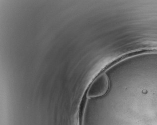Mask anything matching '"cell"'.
<instances>
[{
	"label": "cell",
	"mask_w": 157,
	"mask_h": 125,
	"mask_svg": "<svg viewBox=\"0 0 157 125\" xmlns=\"http://www.w3.org/2000/svg\"><path fill=\"white\" fill-rule=\"evenodd\" d=\"M109 82L105 73L101 74L97 77L90 86L87 93V97L96 98L101 97L109 90Z\"/></svg>",
	"instance_id": "6da1fadb"
}]
</instances>
